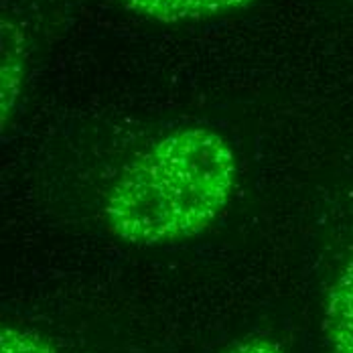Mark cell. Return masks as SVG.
I'll list each match as a JSON object with an SVG mask.
<instances>
[{
  "mask_svg": "<svg viewBox=\"0 0 353 353\" xmlns=\"http://www.w3.org/2000/svg\"><path fill=\"white\" fill-rule=\"evenodd\" d=\"M2 65H0V112L2 128L8 126L23 96L27 75V39L14 19L2 17Z\"/></svg>",
  "mask_w": 353,
  "mask_h": 353,
  "instance_id": "3",
  "label": "cell"
},
{
  "mask_svg": "<svg viewBox=\"0 0 353 353\" xmlns=\"http://www.w3.org/2000/svg\"><path fill=\"white\" fill-rule=\"evenodd\" d=\"M232 144L203 126L179 128L139 154L104 201L108 230L132 246H165L208 230L232 199Z\"/></svg>",
  "mask_w": 353,
  "mask_h": 353,
  "instance_id": "1",
  "label": "cell"
},
{
  "mask_svg": "<svg viewBox=\"0 0 353 353\" xmlns=\"http://www.w3.org/2000/svg\"><path fill=\"white\" fill-rule=\"evenodd\" d=\"M122 6L150 23L179 25L225 17L252 6L256 0H120Z\"/></svg>",
  "mask_w": 353,
  "mask_h": 353,
  "instance_id": "2",
  "label": "cell"
},
{
  "mask_svg": "<svg viewBox=\"0 0 353 353\" xmlns=\"http://www.w3.org/2000/svg\"><path fill=\"white\" fill-rule=\"evenodd\" d=\"M221 353H284L283 347L270 339H262V337H252V339H244L238 341L234 345H230L228 350Z\"/></svg>",
  "mask_w": 353,
  "mask_h": 353,
  "instance_id": "6",
  "label": "cell"
},
{
  "mask_svg": "<svg viewBox=\"0 0 353 353\" xmlns=\"http://www.w3.org/2000/svg\"><path fill=\"white\" fill-rule=\"evenodd\" d=\"M0 353H59L45 337L29 329L6 325L0 331Z\"/></svg>",
  "mask_w": 353,
  "mask_h": 353,
  "instance_id": "5",
  "label": "cell"
},
{
  "mask_svg": "<svg viewBox=\"0 0 353 353\" xmlns=\"http://www.w3.org/2000/svg\"><path fill=\"white\" fill-rule=\"evenodd\" d=\"M323 329L333 353H353V258L329 288Z\"/></svg>",
  "mask_w": 353,
  "mask_h": 353,
  "instance_id": "4",
  "label": "cell"
}]
</instances>
